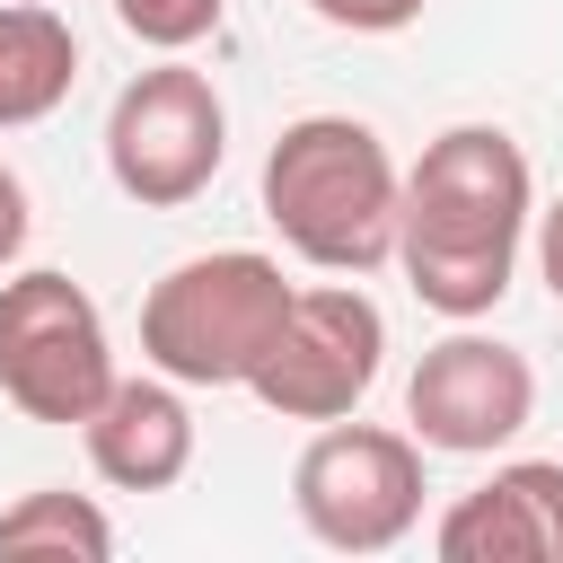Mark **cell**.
I'll use <instances>...</instances> for the list:
<instances>
[{
	"instance_id": "cell-1",
	"label": "cell",
	"mask_w": 563,
	"mask_h": 563,
	"mask_svg": "<svg viewBox=\"0 0 563 563\" xmlns=\"http://www.w3.org/2000/svg\"><path fill=\"white\" fill-rule=\"evenodd\" d=\"M528 229H537V176L501 123H449L405 167L396 264H405L413 299L440 308L449 325H475L501 308Z\"/></svg>"
},
{
	"instance_id": "cell-2",
	"label": "cell",
	"mask_w": 563,
	"mask_h": 563,
	"mask_svg": "<svg viewBox=\"0 0 563 563\" xmlns=\"http://www.w3.org/2000/svg\"><path fill=\"white\" fill-rule=\"evenodd\" d=\"M405 176L361 114H299L264 150V220L317 273H369L396 255Z\"/></svg>"
},
{
	"instance_id": "cell-3",
	"label": "cell",
	"mask_w": 563,
	"mask_h": 563,
	"mask_svg": "<svg viewBox=\"0 0 563 563\" xmlns=\"http://www.w3.org/2000/svg\"><path fill=\"white\" fill-rule=\"evenodd\" d=\"M290 290L299 282H282V264L255 246L185 255L141 299V361L167 369L176 387H246L290 317Z\"/></svg>"
},
{
	"instance_id": "cell-4",
	"label": "cell",
	"mask_w": 563,
	"mask_h": 563,
	"mask_svg": "<svg viewBox=\"0 0 563 563\" xmlns=\"http://www.w3.org/2000/svg\"><path fill=\"white\" fill-rule=\"evenodd\" d=\"M114 378L123 369H114L106 317L70 273L53 264L0 273V396L26 422H88L114 396Z\"/></svg>"
},
{
	"instance_id": "cell-5",
	"label": "cell",
	"mask_w": 563,
	"mask_h": 563,
	"mask_svg": "<svg viewBox=\"0 0 563 563\" xmlns=\"http://www.w3.org/2000/svg\"><path fill=\"white\" fill-rule=\"evenodd\" d=\"M422 440L378 422H325L290 466V510L334 554H387L422 528Z\"/></svg>"
},
{
	"instance_id": "cell-6",
	"label": "cell",
	"mask_w": 563,
	"mask_h": 563,
	"mask_svg": "<svg viewBox=\"0 0 563 563\" xmlns=\"http://www.w3.org/2000/svg\"><path fill=\"white\" fill-rule=\"evenodd\" d=\"M229 158V106L194 62H158L132 70L106 106V176L141 202V211H185L194 194H211Z\"/></svg>"
},
{
	"instance_id": "cell-7",
	"label": "cell",
	"mask_w": 563,
	"mask_h": 563,
	"mask_svg": "<svg viewBox=\"0 0 563 563\" xmlns=\"http://www.w3.org/2000/svg\"><path fill=\"white\" fill-rule=\"evenodd\" d=\"M378 369H387V317L343 273V282L290 290V317L264 343L246 396L264 413H282V422H343V413H361V396L378 387Z\"/></svg>"
},
{
	"instance_id": "cell-8",
	"label": "cell",
	"mask_w": 563,
	"mask_h": 563,
	"mask_svg": "<svg viewBox=\"0 0 563 563\" xmlns=\"http://www.w3.org/2000/svg\"><path fill=\"white\" fill-rule=\"evenodd\" d=\"M405 422H413V440L440 449V457H493V449H510V440L537 422V369H528L519 343L457 325V334H440V343L413 361V378H405Z\"/></svg>"
},
{
	"instance_id": "cell-9",
	"label": "cell",
	"mask_w": 563,
	"mask_h": 563,
	"mask_svg": "<svg viewBox=\"0 0 563 563\" xmlns=\"http://www.w3.org/2000/svg\"><path fill=\"white\" fill-rule=\"evenodd\" d=\"M440 563H563V457H510L431 528Z\"/></svg>"
},
{
	"instance_id": "cell-10",
	"label": "cell",
	"mask_w": 563,
	"mask_h": 563,
	"mask_svg": "<svg viewBox=\"0 0 563 563\" xmlns=\"http://www.w3.org/2000/svg\"><path fill=\"white\" fill-rule=\"evenodd\" d=\"M79 440H88V466L114 493H167L194 466V405H185V387L167 369L114 378V396L79 422Z\"/></svg>"
},
{
	"instance_id": "cell-11",
	"label": "cell",
	"mask_w": 563,
	"mask_h": 563,
	"mask_svg": "<svg viewBox=\"0 0 563 563\" xmlns=\"http://www.w3.org/2000/svg\"><path fill=\"white\" fill-rule=\"evenodd\" d=\"M79 79V35L53 0H0V132L44 123Z\"/></svg>"
},
{
	"instance_id": "cell-12",
	"label": "cell",
	"mask_w": 563,
	"mask_h": 563,
	"mask_svg": "<svg viewBox=\"0 0 563 563\" xmlns=\"http://www.w3.org/2000/svg\"><path fill=\"white\" fill-rule=\"evenodd\" d=\"M0 554H70V563H106L114 554V519L88 493H18L0 510Z\"/></svg>"
},
{
	"instance_id": "cell-13",
	"label": "cell",
	"mask_w": 563,
	"mask_h": 563,
	"mask_svg": "<svg viewBox=\"0 0 563 563\" xmlns=\"http://www.w3.org/2000/svg\"><path fill=\"white\" fill-rule=\"evenodd\" d=\"M229 0H114V26L150 53H194L202 35H220Z\"/></svg>"
},
{
	"instance_id": "cell-14",
	"label": "cell",
	"mask_w": 563,
	"mask_h": 563,
	"mask_svg": "<svg viewBox=\"0 0 563 563\" xmlns=\"http://www.w3.org/2000/svg\"><path fill=\"white\" fill-rule=\"evenodd\" d=\"M325 26H343V35H396V26H413L431 0H308Z\"/></svg>"
},
{
	"instance_id": "cell-15",
	"label": "cell",
	"mask_w": 563,
	"mask_h": 563,
	"mask_svg": "<svg viewBox=\"0 0 563 563\" xmlns=\"http://www.w3.org/2000/svg\"><path fill=\"white\" fill-rule=\"evenodd\" d=\"M26 229H35V211H26V185H18V167H0V273H18V255H26Z\"/></svg>"
},
{
	"instance_id": "cell-16",
	"label": "cell",
	"mask_w": 563,
	"mask_h": 563,
	"mask_svg": "<svg viewBox=\"0 0 563 563\" xmlns=\"http://www.w3.org/2000/svg\"><path fill=\"white\" fill-rule=\"evenodd\" d=\"M537 282L554 290V308H563V194L537 211Z\"/></svg>"
}]
</instances>
